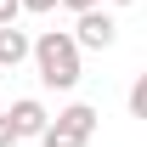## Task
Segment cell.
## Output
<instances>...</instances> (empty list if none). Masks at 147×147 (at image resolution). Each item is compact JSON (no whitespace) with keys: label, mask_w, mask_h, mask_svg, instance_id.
I'll list each match as a JSON object with an SVG mask.
<instances>
[{"label":"cell","mask_w":147,"mask_h":147,"mask_svg":"<svg viewBox=\"0 0 147 147\" xmlns=\"http://www.w3.org/2000/svg\"><path fill=\"white\" fill-rule=\"evenodd\" d=\"M113 6H136V0H113Z\"/></svg>","instance_id":"11"},{"label":"cell","mask_w":147,"mask_h":147,"mask_svg":"<svg viewBox=\"0 0 147 147\" xmlns=\"http://www.w3.org/2000/svg\"><path fill=\"white\" fill-rule=\"evenodd\" d=\"M130 113H136V119H147V74L130 85Z\"/></svg>","instance_id":"6"},{"label":"cell","mask_w":147,"mask_h":147,"mask_svg":"<svg viewBox=\"0 0 147 147\" xmlns=\"http://www.w3.org/2000/svg\"><path fill=\"white\" fill-rule=\"evenodd\" d=\"M79 45H74V34L68 28H45L40 40H28V62H34V74H40V85L45 91H74L79 85Z\"/></svg>","instance_id":"1"},{"label":"cell","mask_w":147,"mask_h":147,"mask_svg":"<svg viewBox=\"0 0 147 147\" xmlns=\"http://www.w3.org/2000/svg\"><path fill=\"white\" fill-rule=\"evenodd\" d=\"M23 17V6H17V0H0V23H17Z\"/></svg>","instance_id":"8"},{"label":"cell","mask_w":147,"mask_h":147,"mask_svg":"<svg viewBox=\"0 0 147 147\" xmlns=\"http://www.w3.org/2000/svg\"><path fill=\"white\" fill-rule=\"evenodd\" d=\"M28 62V28L0 23V68H23Z\"/></svg>","instance_id":"5"},{"label":"cell","mask_w":147,"mask_h":147,"mask_svg":"<svg viewBox=\"0 0 147 147\" xmlns=\"http://www.w3.org/2000/svg\"><path fill=\"white\" fill-rule=\"evenodd\" d=\"M74 45H79V51H108L113 40H119V23H113V11H102V6H91V11H74Z\"/></svg>","instance_id":"3"},{"label":"cell","mask_w":147,"mask_h":147,"mask_svg":"<svg viewBox=\"0 0 147 147\" xmlns=\"http://www.w3.org/2000/svg\"><path fill=\"white\" fill-rule=\"evenodd\" d=\"M0 147H17V130H11V119L0 113Z\"/></svg>","instance_id":"7"},{"label":"cell","mask_w":147,"mask_h":147,"mask_svg":"<svg viewBox=\"0 0 147 147\" xmlns=\"http://www.w3.org/2000/svg\"><path fill=\"white\" fill-rule=\"evenodd\" d=\"M96 119H102V113H96L91 102H68L57 119H45V130H40L34 142L40 147H85L96 136Z\"/></svg>","instance_id":"2"},{"label":"cell","mask_w":147,"mask_h":147,"mask_svg":"<svg viewBox=\"0 0 147 147\" xmlns=\"http://www.w3.org/2000/svg\"><path fill=\"white\" fill-rule=\"evenodd\" d=\"M57 6H68V11H91V6H102V0H57Z\"/></svg>","instance_id":"10"},{"label":"cell","mask_w":147,"mask_h":147,"mask_svg":"<svg viewBox=\"0 0 147 147\" xmlns=\"http://www.w3.org/2000/svg\"><path fill=\"white\" fill-rule=\"evenodd\" d=\"M6 119H11V130H17V142H34L40 130H45V119H51V113L40 108L34 96H23V102H11V108H6Z\"/></svg>","instance_id":"4"},{"label":"cell","mask_w":147,"mask_h":147,"mask_svg":"<svg viewBox=\"0 0 147 147\" xmlns=\"http://www.w3.org/2000/svg\"><path fill=\"white\" fill-rule=\"evenodd\" d=\"M17 6H23V11H34V17H40V11H57V0H17Z\"/></svg>","instance_id":"9"}]
</instances>
